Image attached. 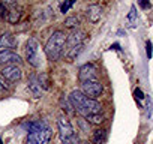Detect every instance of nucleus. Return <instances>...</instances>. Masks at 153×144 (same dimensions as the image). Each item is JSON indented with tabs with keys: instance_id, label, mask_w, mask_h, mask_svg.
Listing matches in <instances>:
<instances>
[{
	"instance_id": "obj_10",
	"label": "nucleus",
	"mask_w": 153,
	"mask_h": 144,
	"mask_svg": "<svg viewBox=\"0 0 153 144\" xmlns=\"http://www.w3.org/2000/svg\"><path fill=\"white\" fill-rule=\"evenodd\" d=\"M102 8L98 5V3H92L87 6V11H86V15H87V20L92 23V24H96L101 18H102Z\"/></svg>"
},
{
	"instance_id": "obj_4",
	"label": "nucleus",
	"mask_w": 153,
	"mask_h": 144,
	"mask_svg": "<svg viewBox=\"0 0 153 144\" xmlns=\"http://www.w3.org/2000/svg\"><path fill=\"white\" fill-rule=\"evenodd\" d=\"M26 59L33 68L41 66V57H39V42L35 38H29L26 44Z\"/></svg>"
},
{
	"instance_id": "obj_22",
	"label": "nucleus",
	"mask_w": 153,
	"mask_h": 144,
	"mask_svg": "<svg viewBox=\"0 0 153 144\" xmlns=\"http://www.w3.org/2000/svg\"><path fill=\"white\" fill-rule=\"evenodd\" d=\"M38 80H39V84H41L42 90H48V80H47V75H45V74H41V75L38 77Z\"/></svg>"
},
{
	"instance_id": "obj_5",
	"label": "nucleus",
	"mask_w": 153,
	"mask_h": 144,
	"mask_svg": "<svg viewBox=\"0 0 153 144\" xmlns=\"http://www.w3.org/2000/svg\"><path fill=\"white\" fill-rule=\"evenodd\" d=\"M81 92H83L87 98H90V99H96V98H99V96L102 95V92H104V86H102V83H101L99 80H96V81L81 83Z\"/></svg>"
},
{
	"instance_id": "obj_14",
	"label": "nucleus",
	"mask_w": 153,
	"mask_h": 144,
	"mask_svg": "<svg viewBox=\"0 0 153 144\" xmlns=\"http://www.w3.org/2000/svg\"><path fill=\"white\" fill-rule=\"evenodd\" d=\"M83 47H84V44H80V45H75V47L66 50V51H65V56H66L68 62H74L76 57H78V54L83 51Z\"/></svg>"
},
{
	"instance_id": "obj_28",
	"label": "nucleus",
	"mask_w": 153,
	"mask_h": 144,
	"mask_svg": "<svg viewBox=\"0 0 153 144\" xmlns=\"http://www.w3.org/2000/svg\"><path fill=\"white\" fill-rule=\"evenodd\" d=\"M5 90H6V86H5V83L2 80H0V93H3Z\"/></svg>"
},
{
	"instance_id": "obj_25",
	"label": "nucleus",
	"mask_w": 153,
	"mask_h": 144,
	"mask_svg": "<svg viewBox=\"0 0 153 144\" xmlns=\"http://www.w3.org/2000/svg\"><path fill=\"white\" fill-rule=\"evenodd\" d=\"M134 98H135V101L140 104V101H143L146 96H144V93L141 92V89H135V90H134Z\"/></svg>"
},
{
	"instance_id": "obj_24",
	"label": "nucleus",
	"mask_w": 153,
	"mask_h": 144,
	"mask_svg": "<svg viewBox=\"0 0 153 144\" xmlns=\"http://www.w3.org/2000/svg\"><path fill=\"white\" fill-rule=\"evenodd\" d=\"M78 125H80V128H81L83 132H87V134H89V122H87V120L78 119Z\"/></svg>"
},
{
	"instance_id": "obj_7",
	"label": "nucleus",
	"mask_w": 153,
	"mask_h": 144,
	"mask_svg": "<svg viewBox=\"0 0 153 144\" xmlns=\"http://www.w3.org/2000/svg\"><path fill=\"white\" fill-rule=\"evenodd\" d=\"M78 80L81 83H87V81H96L98 80V69L95 68V65L92 63H86L80 68L78 71Z\"/></svg>"
},
{
	"instance_id": "obj_29",
	"label": "nucleus",
	"mask_w": 153,
	"mask_h": 144,
	"mask_svg": "<svg viewBox=\"0 0 153 144\" xmlns=\"http://www.w3.org/2000/svg\"><path fill=\"white\" fill-rule=\"evenodd\" d=\"M111 50H116V51H120L122 48H120V45H119V44H113V45H111Z\"/></svg>"
},
{
	"instance_id": "obj_18",
	"label": "nucleus",
	"mask_w": 153,
	"mask_h": 144,
	"mask_svg": "<svg viewBox=\"0 0 153 144\" xmlns=\"http://www.w3.org/2000/svg\"><path fill=\"white\" fill-rule=\"evenodd\" d=\"M20 17H21V14H20L18 11H8L6 21H8L9 24H17L18 20H20Z\"/></svg>"
},
{
	"instance_id": "obj_15",
	"label": "nucleus",
	"mask_w": 153,
	"mask_h": 144,
	"mask_svg": "<svg viewBox=\"0 0 153 144\" xmlns=\"http://www.w3.org/2000/svg\"><path fill=\"white\" fill-rule=\"evenodd\" d=\"M107 140V131L105 129H98L93 132L92 137V144H104Z\"/></svg>"
},
{
	"instance_id": "obj_3",
	"label": "nucleus",
	"mask_w": 153,
	"mask_h": 144,
	"mask_svg": "<svg viewBox=\"0 0 153 144\" xmlns=\"http://www.w3.org/2000/svg\"><path fill=\"white\" fill-rule=\"evenodd\" d=\"M66 41H68V35L62 30H56L53 32V35L48 38L47 44H45V54L50 60L57 62L63 54H65V48H66Z\"/></svg>"
},
{
	"instance_id": "obj_2",
	"label": "nucleus",
	"mask_w": 153,
	"mask_h": 144,
	"mask_svg": "<svg viewBox=\"0 0 153 144\" xmlns=\"http://www.w3.org/2000/svg\"><path fill=\"white\" fill-rule=\"evenodd\" d=\"M53 129L45 120H35L27 123V144H50Z\"/></svg>"
},
{
	"instance_id": "obj_17",
	"label": "nucleus",
	"mask_w": 153,
	"mask_h": 144,
	"mask_svg": "<svg viewBox=\"0 0 153 144\" xmlns=\"http://www.w3.org/2000/svg\"><path fill=\"white\" fill-rule=\"evenodd\" d=\"M78 26H80V20L76 18V17H69V18L65 20V27L66 29L75 30V29H78Z\"/></svg>"
},
{
	"instance_id": "obj_21",
	"label": "nucleus",
	"mask_w": 153,
	"mask_h": 144,
	"mask_svg": "<svg viewBox=\"0 0 153 144\" xmlns=\"http://www.w3.org/2000/svg\"><path fill=\"white\" fill-rule=\"evenodd\" d=\"M68 101H69V98H68ZM68 101H65V96L60 99V104H62V107H63V111H66V113H74V108H72V105H71V102H68Z\"/></svg>"
},
{
	"instance_id": "obj_16",
	"label": "nucleus",
	"mask_w": 153,
	"mask_h": 144,
	"mask_svg": "<svg viewBox=\"0 0 153 144\" xmlns=\"http://www.w3.org/2000/svg\"><path fill=\"white\" fill-rule=\"evenodd\" d=\"M128 23H129V27H137L138 24V17H137V11H135V6L132 5L131 6V11L128 14Z\"/></svg>"
},
{
	"instance_id": "obj_8",
	"label": "nucleus",
	"mask_w": 153,
	"mask_h": 144,
	"mask_svg": "<svg viewBox=\"0 0 153 144\" xmlns=\"http://www.w3.org/2000/svg\"><path fill=\"white\" fill-rule=\"evenodd\" d=\"M0 75H2L5 80L11 81V83H15L18 80H21L23 77V71L17 66V65H12V66H6L0 71Z\"/></svg>"
},
{
	"instance_id": "obj_20",
	"label": "nucleus",
	"mask_w": 153,
	"mask_h": 144,
	"mask_svg": "<svg viewBox=\"0 0 153 144\" xmlns=\"http://www.w3.org/2000/svg\"><path fill=\"white\" fill-rule=\"evenodd\" d=\"M74 5H75V0H66V2H63V3L60 5V12H62V14H66Z\"/></svg>"
},
{
	"instance_id": "obj_23",
	"label": "nucleus",
	"mask_w": 153,
	"mask_h": 144,
	"mask_svg": "<svg viewBox=\"0 0 153 144\" xmlns=\"http://www.w3.org/2000/svg\"><path fill=\"white\" fill-rule=\"evenodd\" d=\"M146 56H147L149 60H150L152 56H153V44H152V41H147V42H146Z\"/></svg>"
},
{
	"instance_id": "obj_6",
	"label": "nucleus",
	"mask_w": 153,
	"mask_h": 144,
	"mask_svg": "<svg viewBox=\"0 0 153 144\" xmlns=\"http://www.w3.org/2000/svg\"><path fill=\"white\" fill-rule=\"evenodd\" d=\"M57 128H59V137H60V141L62 143L75 135L74 126L71 125V122L65 116H62V117L57 119Z\"/></svg>"
},
{
	"instance_id": "obj_12",
	"label": "nucleus",
	"mask_w": 153,
	"mask_h": 144,
	"mask_svg": "<svg viewBox=\"0 0 153 144\" xmlns=\"http://www.w3.org/2000/svg\"><path fill=\"white\" fill-rule=\"evenodd\" d=\"M17 44V38L11 33H3L0 36V48H5V51H11V48H15Z\"/></svg>"
},
{
	"instance_id": "obj_26",
	"label": "nucleus",
	"mask_w": 153,
	"mask_h": 144,
	"mask_svg": "<svg viewBox=\"0 0 153 144\" xmlns=\"http://www.w3.org/2000/svg\"><path fill=\"white\" fill-rule=\"evenodd\" d=\"M6 15H8L6 5H5V3H0V20H2V18H5V20H6Z\"/></svg>"
},
{
	"instance_id": "obj_1",
	"label": "nucleus",
	"mask_w": 153,
	"mask_h": 144,
	"mask_svg": "<svg viewBox=\"0 0 153 144\" xmlns=\"http://www.w3.org/2000/svg\"><path fill=\"white\" fill-rule=\"evenodd\" d=\"M69 102L72 108L78 114H81L84 119L93 114H102V105L96 99L87 98L81 90H72L69 95Z\"/></svg>"
},
{
	"instance_id": "obj_31",
	"label": "nucleus",
	"mask_w": 153,
	"mask_h": 144,
	"mask_svg": "<svg viewBox=\"0 0 153 144\" xmlns=\"http://www.w3.org/2000/svg\"><path fill=\"white\" fill-rule=\"evenodd\" d=\"M84 144H90V143H84Z\"/></svg>"
},
{
	"instance_id": "obj_13",
	"label": "nucleus",
	"mask_w": 153,
	"mask_h": 144,
	"mask_svg": "<svg viewBox=\"0 0 153 144\" xmlns=\"http://www.w3.org/2000/svg\"><path fill=\"white\" fill-rule=\"evenodd\" d=\"M27 87H29L30 93H32L35 98H41V95H42V87H41V84H39L38 75H30V77H29Z\"/></svg>"
},
{
	"instance_id": "obj_27",
	"label": "nucleus",
	"mask_w": 153,
	"mask_h": 144,
	"mask_svg": "<svg viewBox=\"0 0 153 144\" xmlns=\"http://www.w3.org/2000/svg\"><path fill=\"white\" fill-rule=\"evenodd\" d=\"M140 6H141L143 9H150V8H152V3H150V2H146V0H141Z\"/></svg>"
},
{
	"instance_id": "obj_19",
	"label": "nucleus",
	"mask_w": 153,
	"mask_h": 144,
	"mask_svg": "<svg viewBox=\"0 0 153 144\" xmlns=\"http://www.w3.org/2000/svg\"><path fill=\"white\" fill-rule=\"evenodd\" d=\"M86 120H87L89 123H92V125H102V123L105 122V117H104L102 114H93V116L86 117Z\"/></svg>"
},
{
	"instance_id": "obj_9",
	"label": "nucleus",
	"mask_w": 153,
	"mask_h": 144,
	"mask_svg": "<svg viewBox=\"0 0 153 144\" xmlns=\"http://www.w3.org/2000/svg\"><path fill=\"white\" fill-rule=\"evenodd\" d=\"M21 62V57L14 53V51H0V68H6V66H12Z\"/></svg>"
},
{
	"instance_id": "obj_11",
	"label": "nucleus",
	"mask_w": 153,
	"mask_h": 144,
	"mask_svg": "<svg viewBox=\"0 0 153 144\" xmlns=\"http://www.w3.org/2000/svg\"><path fill=\"white\" fill-rule=\"evenodd\" d=\"M84 38H86V33L84 32H80V30H76L74 33H71L68 36V41H66V50L75 47V45H80V44H84ZM65 50V51H66Z\"/></svg>"
},
{
	"instance_id": "obj_30",
	"label": "nucleus",
	"mask_w": 153,
	"mask_h": 144,
	"mask_svg": "<svg viewBox=\"0 0 153 144\" xmlns=\"http://www.w3.org/2000/svg\"><path fill=\"white\" fill-rule=\"evenodd\" d=\"M0 144H3V141H2V138H0Z\"/></svg>"
}]
</instances>
